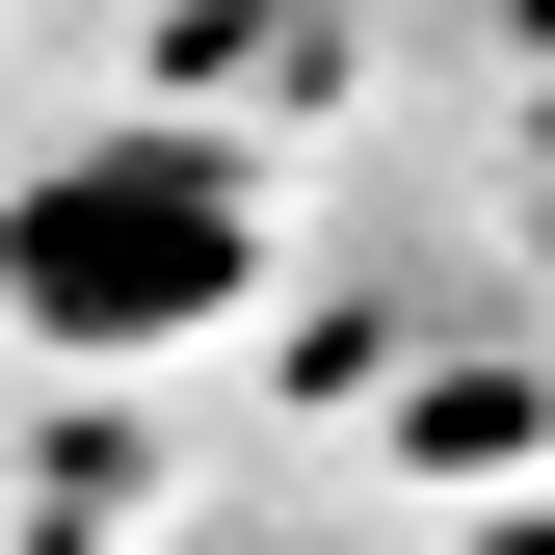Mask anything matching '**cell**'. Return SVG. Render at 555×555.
Masks as SVG:
<instances>
[{"mask_svg":"<svg viewBox=\"0 0 555 555\" xmlns=\"http://www.w3.org/2000/svg\"><path fill=\"white\" fill-rule=\"evenodd\" d=\"M0 292H27V344H185L264 292V185L212 159V132H80V159H27V212H0Z\"/></svg>","mask_w":555,"mask_h":555,"instance_id":"1","label":"cell"}]
</instances>
